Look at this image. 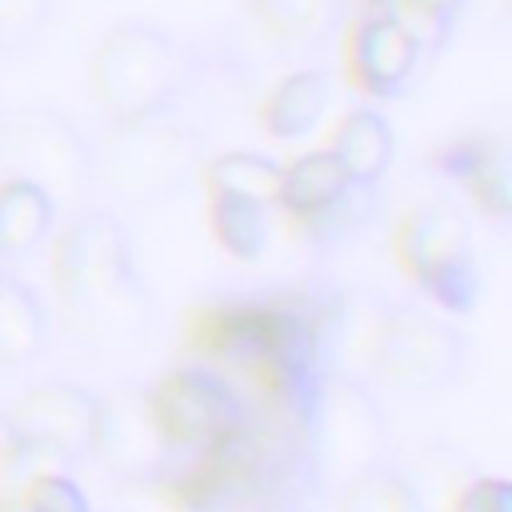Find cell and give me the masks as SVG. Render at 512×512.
Returning <instances> with one entry per match:
<instances>
[{"label":"cell","mask_w":512,"mask_h":512,"mask_svg":"<svg viewBox=\"0 0 512 512\" xmlns=\"http://www.w3.org/2000/svg\"><path fill=\"white\" fill-rule=\"evenodd\" d=\"M208 224L216 244L252 264L264 256L268 240H272V204L248 200V196H224V192H208Z\"/></svg>","instance_id":"obj_20"},{"label":"cell","mask_w":512,"mask_h":512,"mask_svg":"<svg viewBox=\"0 0 512 512\" xmlns=\"http://www.w3.org/2000/svg\"><path fill=\"white\" fill-rule=\"evenodd\" d=\"M8 448H12V432H8V424H4V416H0V476H4V460H8Z\"/></svg>","instance_id":"obj_28"},{"label":"cell","mask_w":512,"mask_h":512,"mask_svg":"<svg viewBox=\"0 0 512 512\" xmlns=\"http://www.w3.org/2000/svg\"><path fill=\"white\" fill-rule=\"evenodd\" d=\"M92 96L112 124L172 112L184 84L180 44L144 20H124L104 32L92 52Z\"/></svg>","instance_id":"obj_4"},{"label":"cell","mask_w":512,"mask_h":512,"mask_svg":"<svg viewBox=\"0 0 512 512\" xmlns=\"http://www.w3.org/2000/svg\"><path fill=\"white\" fill-rule=\"evenodd\" d=\"M464 360L468 340L452 320L420 308L416 300L384 304V324L368 376L396 392H440L460 380Z\"/></svg>","instance_id":"obj_8"},{"label":"cell","mask_w":512,"mask_h":512,"mask_svg":"<svg viewBox=\"0 0 512 512\" xmlns=\"http://www.w3.org/2000/svg\"><path fill=\"white\" fill-rule=\"evenodd\" d=\"M148 412L172 452V460H192L204 452H216L224 444H232L248 420H252V404L248 396H240L224 376L196 368V364H180L164 376H156L144 388Z\"/></svg>","instance_id":"obj_7"},{"label":"cell","mask_w":512,"mask_h":512,"mask_svg":"<svg viewBox=\"0 0 512 512\" xmlns=\"http://www.w3.org/2000/svg\"><path fill=\"white\" fill-rule=\"evenodd\" d=\"M276 208H284L296 220V228L324 248L352 236L372 216V188L352 184V176L328 148L304 152L280 172Z\"/></svg>","instance_id":"obj_10"},{"label":"cell","mask_w":512,"mask_h":512,"mask_svg":"<svg viewBox=\"0 0 512 512\" xmlns=\"http://www.w3.org/2000/svg\"><path fill=\"white\" fill-rule=\"evenodd\" d=\"M52 292L64 332L92 356L128 352L148 332L152 296L112 208H80L56 232Z\"/></svg>","instance_id":"obj_2"},{"label":"cell","mask_w":512,"mask_h":512,"mask_svg":"<svg viewBox=\"0 0 512 512\" xmlns=\"http://www.w3.org/2000/svg\"><path fill=\"white\" fill-rule=\"evenodd\" d=\"M20 504H24V512H92L84 488H80L68 472L32 480V484L20 492Z\"/></svg>","instance_id":"obj_25"},{"label":"cell","mask_w":512,"mask_h":512,"mask_svg":"<svg viewBox=\"0 0 512 512\" xmlns=\"http://www.w3.org/2000/svg\"><path fill=\"white\" fill-rule=\"evenodd\" d=\"M328 100H332V80L324 68L288 72L284 80H276V88L260 108L264 132L276 140H300L320 124V116L328 112Z\"/></svg>","instance_id":"obj_15"},{"label":"cell","mask_w":512,"mask_h":512,"mask_svg":"<svg viewBox=\"0 0 512 512\" xmlns=\"http://www.w3.org/2000/svg\"><path fill=\"white\" fill-rule=\"evenodd\" d=\"M304 480L336 496L348 480L388 460V420L372 388L356 376H316L296 420Z\"/></svg>","instance_id":"obj_3"},{"label":"cell","mask_w":512,"mask_h":512,"mask_svg":"<svg viewBox=\"0 0 512 512\" xmlns=\"http://www.w3.org/2000/svg\"><path fill=\"white\" fill-rule=\"evenodd\" d=\"M48 344V312L32 284L0 268V368L32 364Z\"/></svg>","instance_id":"obj_16"},{"label":"cell","mask_w":512,"mask_h":512,"mask_svg":"<svg viewBox=\"0 0 512 512\" xmlns=\"http://www.w3.org/2000/svg\"><path fill=\"white\" fill-rule=\"evenodd\" d=\"M112 500H116V512H204L172 464L152 476L116 480Z\"/></svg>","instance_id":"obj_23"},{"label":"cell","mask_w":512,"mask_h":512,"mask_svg":"<svg viewBox=\"0 0 512 512\" xmlns=\"http://www.w3.org/2000/svg\"><path fill=\"white\" fill-rule=\"evenodd\" d=\"M184 348L196 368L224 376L240 396L244 388L256 392L292 420H300V404L320 376L312 296L204 304L184 324Z\"/></svg>","instance_id":"obj_1"},{"label":"cell","mask_w":512,"mask_h":512,"mask_svg":"<svg viewBox=\"0 0 512 512\" xmlns=\"http://www.w3.org/2000/svg\"><path fill=\"white\" fill-rule=\"evenodd\" d=\"M88 456H96L112 480L152 476L172 464V452L148 412L144 388H112L96 396Z\"/></svg>","instance_id":"obj_11"},{"label":"cell","mask_w":512,"mask_h":512,"mask_svg":"<svg viewBox=\"0 0 512 512\" xmlns=\"http://www.w3.org/2000/svg\"><path fill=\"white\" fill-rule=\"evenodd\" d=\"M280 164L272 156L260 152H224L216 160H208L204 168V188L208 192H224V196H248L260 204L276 208V192H280Z\"/></svg>","instance_id":"obj_21"},{"label":"cell","mask_w":512,"mask_h":512,"mask_svg":"<svg viewBox=\"0 0 512 512\" xmlns=\"http://www.w3.org/2000/svg\"><path fill=\"white\" fill-rule=\"evenodd\" d=\"M440 172L456 176L476 208L492 220V224H504L508 220V208H512V184H508V144L500 132H480V136H464L456 140L440 160H436Z\"/></svg>","instance_id":"obj_14"},{"label":"cell","mask_w":512,"mask_h":512,"mask_svg":"<svg viewBox=\"0 0 512 512\" xmlns=\"http://www.w3.org/2000/svg\"><path fill=\"white\" fill-rule=\"evenodd\" d=\"M328 152L340 160V168L352 176V184L376 188V180L392 168V152H396L392 124L376 108H352L340 120Z\"/></svg>","instance_id":"obj_17"},{"label":"cell","mask_w":512,"mask_h":512,"mask_svg":"<svg viewBox=\"0 0 512 512\" xmlns=\"http://www.w3.org/2000/svg\"><path fill=\"white\" fill-rule=\"evenodd\" d=\"M56 200L28 180H0V260H16L52 236Z\"/></svg>","instance_id":"obj_19"},{"label":"cell","mask_w":512,"mask_h":512,"mask_svg":"<svg viewBox=\"0 0 512 512\" xmlns=\"http://www.w3.org/2000/svg\"><path fill=\"white\" fill-rule=\"evenodd\" d=\"M0 416L12 432V440L48 444L76 464L88 456L92 420H96V392L68 384V380H48V384L20 392Z\"/></svg>","instance_id":"obj_12"},{"label":"cell","mask_w":512,"mask_h":512,"mask_svg":"<svg viewBox=\"0 0 512 512\" xmlns=\"http://www.w3.org/2000/svg\"><path fill=\"white\" fill-rule=\"evenodd\" d=\"M416 64L420 40L388 8H372L356 24L348 40V68L368 96H400L416 76Z\"/></svg>","instance_id":"obj_13"},{"label":"cell","mask_w":512,"mask_h":512,"mask_svg":"<svg viewBox=\"0 0 512 512\" xmlns=\"http://www.w3.org/2000/svg\"><path fill=\"white\" fill-rule=\"evenodd\" d=\"M0 164L8 180H28L56 192H84L92 180V148L80 128L56 108H20L0 124Z\"/></svg>","instance_id":"obj_9"},{"label":"cell","mask_w":512,"mask_h":512,"mask_svg":"<svg viewBox=\"0 0 512 512\" xmlns=\"http://www.w3.org/2000/svg\"><path fill=\"white\" fill-rule=\"evenodd\" d=\"M448 512H512V484L500 480V476H472Z\"/></svg>","instance_id":"obj_27"},{"label":"cell","mask_w":512,"mask_h":512,"mask_svg":"<svg viewBox=\"0 0 512 512\" xmlns=\"http://www.w3.org/2000/svg\"><path fill=\"white\" fill-rule=\"evenodd\" d=\"M392 248L408 280L444 312L464 316L476 308L480 268L472 256V220L456 200L436 196L416 204L396 224Z\"/></svg>","instance_id":"obj_5"},{"label":"cell","mask_w":512,"mask_h":512,"mask_svg":"<svg viewBox=\"0 0 512 512\" xmlns=\"http://www.w3.org/2000/svg\"><path fill=\"white\" fill-rule=\"evenodd\" d=\"M396 468L404 472V480L424 512H448L456 492L476 476V464L452 440H428Z\"/></svg>","instance_id":"obj_18"},{"label":"cell","mask_w":512,"mask_h":512,"mask_svg":"<svg viewBox=\"0 0 512 512\" xmlns=\"http://www.w3.org/2000/svg\"><path fill=\"white\" fill-rule=\"evenodd\" d=\"M0 512H24V504L20 500H0Z\"/></svg>","instance_id":"obj_29"},{"label":"cell","mask_w":512,"mask_h":512,"mask_svg":"<svg viewBox=\"0 0 512 512\" xmlns=\"http://www.w3.org/2000/svg\"><path fill=\"white\" fill-rule=\"evenodd\" d=\"M336 4L340 0H256V16L276 40L304 44V40L324 36Z\"/></svg>","instance_id":"obj_24"},{"label":"cell","mask_w":512,"mask_h":512,"mask_svg":"<svg viewBox=\"0 0 512 512\" xmlns=\"http://www.w3.org/2000/svg\"><path fill=\"white\" fill-rule=\"evenodd\" d=\"M52 0H0V48L24 44L48 24Z\"/></svg>","instance_id":"obj_26"},{"label":"cell","mask_w":512,"mask_h":512,"mask_svg":"<svg viewBox=\"0 0 512 512\" xmlns=\"http://www.w3.org/2000/svg\"><path fill=\"white\" fill-rule=\"evenodd\" d=\"M200 168V136L172 112L112 124L100 152L92 156V176H100L116 196L132 204H152L184 188Z\"/></svg>","instance_id":"obj_6"},{"label":"cell","mask_w":512,"mask_h":512,"mask_svg":"<svg viewBox=\"0 0 512 512\" xmlns=\"http://www.w3.org/2000/svg\"><path fill=\"white\" fill-rule=\"evenodd\" d=\"M336 512H424L396 460L368 468L336 492Z\"/></svg>","instance_id":"obj_22"}]
</instances>
